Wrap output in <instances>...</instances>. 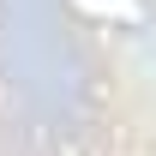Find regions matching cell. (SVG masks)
Instances as JSON below:
<instances>
[{
    "mask_svg": "<svg viewBox=\"0 0 156 156\" xmlns=\"http://www.w3.org/2000/svg\"><path fill=\"white\" fill-rule=\"evenodd\" d=\"M78 12H90V18H108L120 24V30H144V24L156 18V6L150 0H72Z\"/></svg>",
    "mask_w": 156,
    "mask_h": 156,
    "instance_id": "obj_1",
    "label": "cell"
},
{
    "mask_svg": "<svg viewBox=\"0 0 156 156\" xmlns=\"http://www.w3.org/2000/svg\"><path fill=\"white\" fill-rule=\"evenodd\" d=\"M150 96H156V78H150Z\"/></svg>",
    "mask_w": 156,
    "mask_h": 156,
    "instance_id": "obj_2",
    "label": "cell"
}]
</instances>
